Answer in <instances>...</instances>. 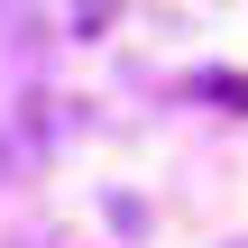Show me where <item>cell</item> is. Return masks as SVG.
Instances as JSON below:
<instances>
[{
  "mask_svg": "<svg viewBox=\"0 0 248 248\" xmlns=\"http://www.w3.org/2000/svg\"><path fill=\"white\" fill-rule=\"evenodd\" d=\"M202 92H212L221 110H248V74H202Z\"/></svg>",
  "mask_w": 248,
  "mask_h": 248,
  "instance_id": "obj_1",
  "label": "cell"
}]
</instances>
